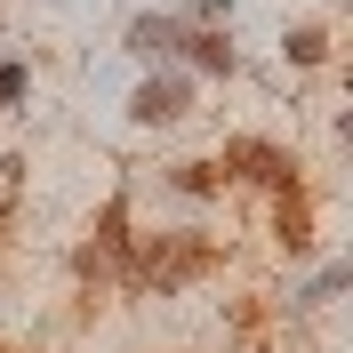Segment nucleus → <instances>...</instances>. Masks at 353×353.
<instances>
[{
    "instance_id": "1a4fd4ad",
    "label": "nucleus",
    "mask_w": 353,
    "mask_h": 353,
    "mask_svg": "<svg viewBox=\"0 0 353 353\" xmlns=\"http://www.w3.org/2000/svg\"><path fill=\"white\" fill-rule=\"evenodd\" d=\"M17 193H24V161H17V153H0V225L17 217Z\"/></svg>"
},
{
    "instance_id": "20e7f679",
    "label": "nucleus",
    "mask_w": 353,
    "mask_h": 353,
    "mask_svg": "<svg viewBox=\"0 0 353 353\" xmlns=\"http://www.w3.org/2000/svg\"><path fill=\"white\" fill-rule=\"evenodd\" d=\"M176 57L193 72H209V81H225V72H241V48L225 41V24H185V41H176Z\"/></svg>"
},
{
    "instance_id": "0eeeda50",
    "label": "nucleus",
    "mask_w": 353,
    "mask_h": 353,
    "mask_svg": "<svg viewBox=\"0 0 353 353\" xmlns=\"http://www.w3.org/2000/svg\"><path fill=\"white\" fill-rule=\"evenodd\" d=\"M281 57L289 65H330V32L321 24H297V32H281Z\"/></svg>"
},
{
    "instance_id": "6e6552de",
    "label": "nucleus",
    "mask_w": 353,
    "mask_h": 353,
    "mask_svg": "<svg viewBox=\"0 0 353 353\" xmlns=\"http://www.w3.org/2000/svg\"><path fill=\"white\" fill-rule=\"evenodd\" d=\"M169 185H176V193H193V201H209V193L225 185V176L209 169V161H176V169H169Z\"/></svg>"
},
{
    "instance_id": "9d476101",
    "label": "nucleus",
    "mask_w": 353,
    "mask_h": 353,
    "mask_svg": "<svg viewBox=\"0 0 353 353\" xmlns=\"http://www.w3.org/2000/svg\"><path fill=\"white\" fill-rule=\"evenodd\" d=\"M24 88H32V72H24V65H0V112H17Z\"/></svg>"
},
{
    "instance_id": "9b49d317",
    "label": "nucleus",
    "mask_w": 353,
    "mask_h": 353,
    "mask_svg": "<svg viewBox=\"0 0 353 353\" xmlns=\"http://www.w3.org/2000/svg\"><path fill=\"white\" fill-rule=\"evenodd\" d=\"M185 24H233V0H193V8H185Z\"/></svg>"
},
{
    "instance_id": "f257e3e1",
    "label": "nucleus",
    "mask_w": 353,
    "mask_h": 353,
    "mask_svg": "<svg viewBox=\"0 0 353 353\" xmlns=\"http://www.w3.org/2000/svg\"><path fill=\"white\" fill-rule=\"evenodd\" d=\"M193 273H209V241H201V233H161V241L129 249V273H121V281L169 297V289H185Z\"/></svg>"
},
{
    "instance_id": "f03ea898",
    "label": "nucleus",
    "mask_w": 353,
    "mask_h": 353,
    "mask_svg": "<svg viewBox=\"0 0 353 353\" xmlns=\"http://www.w3.org/2000/svg\"><path fill=\"white\" fill-rule=\"evenodd\" d=\"M193 112V81L176 65H161V72H145L137 81V97H129V121H145V129H161V121H185Z\"/></svg>"
},
{
    "instance_id": "7ed1b4c3",
    "label": "nucleus",
    "mask_w": 353,
    "mask_h": 353,
    "mask_svg": "<svg viewBox=\"0 0 353 353\" xmlns=\"http://www.w3.org/2000/svg\"><path fill=\"white\" fill-rule=\"evenodd\" d=\"M225 176H241V185H273V193H281L289 176H297V161H289L281 145H265V137H225Z\"/></svg>"
},
{
    "instance_id": "423d86ee",
    "label": "nucleus",
    "mask_w": 353,
    "mask_h": 353,
    "mask_svg": "<svg viewBox=\"0 0 353 353\" xmlns=\"http://www.w3.org/2000/svg\"><path fill=\"white\" fill-rule=\"evenodd\" d=\"M345 281H353V265L337 257V265H321V273H313V281L297 289L289 305H297V313H321V305H337V297H345Z\"/></svg>"
},
{
    "instance_id": "39448f33",
    "label": "nucleus",
    "mask_w": 353,
    "mask_h": 353,
    "mask_svg": "<svg viewBox=\"0 0 353 353\" xmlns=\"http://www.w3.org/2000/svg\"><path fill=\"white\" fill-rule=\"evenodd\" d=\"M176 41H185V17H169V8H161V17H129V57H145V65H176Z\"/></svg>"
}]
</instances>
